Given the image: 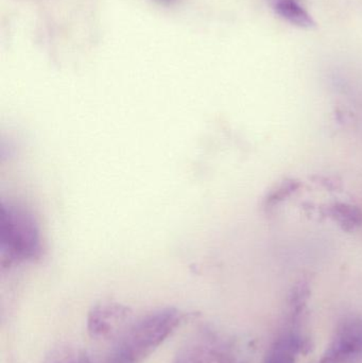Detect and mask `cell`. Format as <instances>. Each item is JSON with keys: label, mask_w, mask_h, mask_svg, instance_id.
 Listing matches in <instances>:
<instances>
[{"label": "cell", "mask_w": 362, "mask_h": 363, "mask_svg": "<svg viewBox=\"0 0 362 363\" xmlns=\"http://www.w3.org/2000/svg\"><path fill=\"white\" fill-rule=\"evenodd\" d=\"M300 186H301L300 182L293 180V179H288V180L283 181L282 183L278 184L266 196L265 201H264V208H265V211H270L276 208L283 201L286 200L291 194L298 191Z\"/></svg>", "instance_id": "obj_8"}, {"label": "cell", "mask_w": 362, "mask_h": 363, "mask_svg": "<svg viewBox=\"0 0 362 363\" xmlns=\"http://www.w3.org/2000/svg\"><path fill=\"white\" fill-rule=\"evenodd\" d=\"M362 355V319L348 318L318 363H348Z\"/></svg>", "instance_id": "obj_3"}, {"label": "cell", "mask_w": 362, "mask_h": 363, "mask_svg": "<svg viewBox=\"0 0 362 363\" xmlns=\"http://www.w3.org/2000/svg\"><path fill=\"white\" fill-rule=\"evenodd\" d=\"M270 2L274 12L291 25L302 29H312L316 27V21L300 4L299 0H271Z\"/></svg>", "instance_id": "obj_6"}, {"label": "cell", "mask_w": 362, "mask_h": 363, "mask_svg": "<svg viewBox=\"0 0 362 363\" xmlns=\"http://www.w3.org/2000/svg\"><path fill=\"white\" fill-rule=\"evenodd\" d=\"M327 215L346 232H354L362 224V211L348 203H334L327 208Z\"/></svg>", "instance_id": "obj_7"}, {"label": "cell", "mask_w": 362, "mask_h": 363, "mask_svg": "<svg viewBox=\"0 0 362 363\" xmlns=\"http://www.w3.org/2000/svg\"><path fill=\"white\" fill-rule=\"evenodd\" d=\"M76 354L59 353L51 358L48 363H74Z\"/></svg>", "instance_id": "obj_10"}, {"label": "cell", "mask_w": 362, "mask_h": 363, "mask_svg": "<svg viewBox=\"0 0 362 363\" xmlns=\"http://www.w3.org/2000/svg\"><path fill=\"white\" fill-rule=\"evenodd\" d=\"M131 318L129 307L118 303H102L93 307L87 317V332L97 340L116 336Z\"/></svg>", "instance_id": "obj_4"}, {"label": "cell", "mask_w": 362, "mask_h": 363, "mask_svg": "<svg viewBox=\"0 0 362 363\" xmlns=\"http://www.w3.org/2000/svg\"><path fill=\"white\" fill-rule=\"evenodd\" d=\"M310 349L308 341L299 335H285L276 341L264 363H295L298 355Z\"/></svg>", "instance_id": "obj_5"}, {"label": "cell", "mask_w": 362, "mask_h": 363, "mask_svg": "<svg viewBox=\"0 0 362 363\" xmlns=\"http://www.w3.org/2000/svg\"><path fill=\"white\" fill-rule=\"evenodd\" d=\"M186 315L176 308L161 309L150 313L128 328L115 349L132 362L140 363L180 326Z\"/></svg>", "instance_id": "obj_1"}, {"label": "cell", "mask_w": 362, "mask_h": 363, "mask_svg": "<svg viewBox=\"0 0 362 363\" xmlns=\"http://www.w3.org/2000/svg\"><path fill=\"white\" fill-rule=\"evenodd\" d=\"M2 264L34 262L42 257L40 233L33 217L23 209L2 206Z\"/></svg>", "instance_id": "obj_2"}, {"label": "cell", "mask_w": 362, "mask_h": 363, "mask_svg": "<svg viewBox=\"0 0 362 363\" xmlns=\"http://www.w3.org/2000/svg\"><path fill=\"white\" fill-rule=\"evenodd\" d=\"M91 363H135L132 362L129 357L123 355L121 352H119L118 350L114 349L113 350L112 353L108 354V355L104 356L102 359L99 360H93L91 358Z\"/></svg>", "instance_id": "obj_9"}]
</instances>
